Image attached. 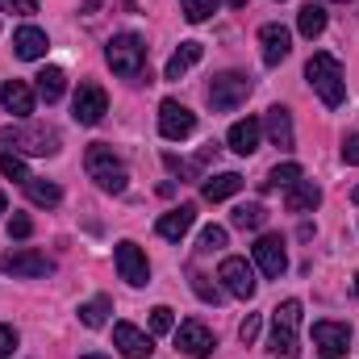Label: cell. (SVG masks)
Masks as SVG:
<instances>
[{
    "label": "cell",
    "mask_w": 359,
    "mask_h": 359,
    "mask_svg": "<svg viewBox=\"0 0 359 359\" xmlns=\"http://www.w3.org/2000/svg\"><path fill=\"white\" fill-rule=\"evenodd\" d=\"M305 80H309V88L322 96V104H326V109H339V104L347 100L343 63H339L334 55H326V50H318V55L305 63Z\"/></svg>",
    "instance_id": "6da1fadb"
},
{
    "label": "cell",
    "mask_w": 359,
    "mask_h": 359,
    "mask_svg": "<svg viewBox=\"0 0 359 359\" xmlns=\"http://www.w3.org/2000/svg\"><path fill=\"white\" fill-rule=\"evenodd\" d=\"M297 330H301V301L288 297V301H280V305L271 309V339H268L271 355L276 359H297L301 355V339H297Z\"/></svg>",
    "instance_id": "7a4b0ae2"
},
{
    "label": "cell",
    "mask_w": 359,
    "mask_h": 359,
    "mask_svg": "<svg viewBox=\"0 0 359 359\" xmlns=\"http://www.w3.org/2000/svg\"><path fill=\"white\" fill-rule=\"evenodd\" d=\"M104 59L121 80H138L147 72V42L138 34H113L104 46Z\"/></svg>",
    "instance_id": "3957f363"
},
{
    "label": "cell",
    "mask_w": 359,
    "mask_h": 359,
    "mask_svg": "<svg viewBox=\"0 0 359 359\" xmlns=\"http://www.w3.org/2000/svg\"><path fill=\"white\" fill-rule=\"evenodd\" d=\"M0 147L25 155H59V134L50 126H0Z\"/></svg>",
    "instance_id": "277c9868"
},
{
    "label": "cell",
    "mask_w": 359,
    "mask_h": 359,
    "mask_svg": "<svg viewBox=\"0 0 359 359\" xmlns=\"http://www.w3.org/2000/svg\"><path fill=\"white\" fill-rule=\"evenodd\" d=\"M84 168H88V176L104 188V192H126V184H130V172H126V163L113 155V147H104V142H96L88 147V155H84Z\"/></svg>",
    "instance_id": "5b68a950"
},
{
    "label": "cell",
    "mask_w": 359,
    "mask_h": 359,
    "mask_svg": "<svg viewBox=\"0 0 359 359\" xmlns=\"http://www.w3.org/2000/svg\"><path fill=\"white\" fill-rule=\"evenodd\" d=\"M247 96H251V80H247L243 72H222V76H213V84H209V104H213V113H230V109L247 104Z\"/></svg>",
    "instance_id": "8992f818"
},
{
    "label": "cell",
    "mask_w": 359,
    "mask_h": 359,
    "mask_svg": "<svg viewBox=\"0 0 359 359\" xmlns=\"http://www.w3.org/2000/svg\"><path fill=\"white\" fill-rule=\"evenodd\" d=\"M172 334H176V351H180V355H188V359H209V355H213V347H217L213 330H209L205 322H196V318L180 322Z\"/></svg>",
    "instance_id": "52a82bcc"
},
{
    "label": "cell",
    "mask_w": 359,
    "mask_h": 359,
    "mask_svg": "<svg viewBox=\"0 0 359 359\" xmlns=\"http://www.w3.org/2000/svg\"><path fill=\"white\" fill-rule=\"evenodd\" d=\"M217 280H226V292H230V297H238V301H251V297H255V288H259L255 268H251L247 259H238V255H226V259H222Z\"/></svg>",
    "instance_id": "ba28073f"
},
{
    "label": "cell",
    "mask_w": 359,
    "mask_h": 359,
    "mask_svg": "<svg viewBox=\"0 0 359 359\" xmlns=\"http://www.w3.org/2000/svg\"><path fill=\"white\" fill-rule=\"evenodd\" d=\"M113 259H117V271H121V280H126V284H134V288L151 284V264H147V255H142V247H138V243L121 238V243H117V251H113Z\"/></svg>",
    "instance_id": "9c48e42d"
},
{
    "label": "cell",
    "mask_w": 359,
    "mask_h": 359,
    "mask_svg": "<svg viewBox=\"0 0 359 359\" xmlns=\"http://www.w3.org/2000/svg\"><path fill=\"white\" fill-rule=\"evenodd\" d=\"M192 130H196V113L192 109H184L180 100H163L159 104V134L168 142H184Z\"/></svg>",
    "instance_id": "30bf717a"
},
{
    "label": "cell",
    "mask_w": 359,
    "mask_h": 359,
    "mask_svg": "<svg viewBox=\"0 0 359 359\" xmlns=\"http://www.w3.org/2000/svg\"><path fill=\"white\" fill-rule=\"evenodd\" d=\"M251 255H255V268L264 271L268 280H280L284 268H288V251H284L280 234H259V243L251 247Z\"/></svg>",
    "instance_id": "8fae6325"
},
{
    "label": "cell",
    "mask_w": 359,
    "mask_h": 359,
    "mask_svg": "<svg viewBox=\"0 0 359 359\" xmlns=\"http://www.w3.org/2000/svg\"><path fill=\"white\" fill-rule=\"evenodd\" d=\"M0 271L4 276H25V280H42L55 271V259H46L42 251H13V255H0Z\"/></svg>",
    "instance_id": "7c38bea8"
},
{
    "label": "cell",
    "mask_w": 359,
    "mask_h": 359,
    "mask_svg": "<svg viewBox=\"0 0 359 359\" xmlns=\"http://www.w3.org/2000/svg\"><path fill=\"white\" fill-rule=\"evenodd\" d=\"M313 347L326 359H339L351 351V326L347 322H313Z\"/></svg>",
    "instance_id": "4fadbf2b"
},
{
    "label": "cell",
    "mask_w": 359,
    "mask_h": 359,
    "mask_svg": "<svg viewBox=\"0 0 359 359\" xmlns=\"http://www.w3.org/2000/svg\"><path fill=\"white\" fill-rule=\"evenodd\" d=\"M104 113H109L104 88H100V84H80V88H76V100H72V117H76L80 126H96Z\"/></svg>",
    "instance_id": "5bb4252c"
},
{
    "label": "cell",
    "mask_w": 359,
    "mask_h": 359,
    "mask_svg": "<svg viewBox=\"0 0 359 359\" xmlns=\"http://www.w3.org/2000/svg\"><path fill=\"white\" fill-rule=\"evenodd\" d=\"M113 347H121L126 359H151L155 339H151L147 330H138L134 322H117V326H113Z\"/></svg>",
    "instance_id": "9a60e30c"
},
{
    "label": "cell",
    "mask_w": 359,
    "mask_h": 359,
    "mask_svg": "<svg viewBox=\"0 0 359 359\" xmlns=\"http://www.w3.org/2000/svg\"><path fill=\"white\" fill-rule=\"evenodd\" d=\"M259 46H264V63H268V67H280V63L288 59V50H292V34H288L280 21H268V25L259 29Z\"/></svg>",
    "instance_id": "2e32d148"
},
{
    "label": "cell",
    "mask_w": 359,
    "mask_h": 359,
    "mask_svg": "<svg viewBox=\"0 0 359 359\" xmlns=\"http://www.w3.org/2000/svg\"><path fill=\"white\" fill-rule=\"evenodd\" d=\"M259 138H264V121H259V117H243V121L230 126L226 147H230L234 155H255V151H259Z\"/></svg>",
    "instance_id": "e0dca14e"
},
{
    "label": "cell",
    "mask_w": 359,
    "mask_h": 359,
    "mask_svg": "<svg viewBox=\"0 0 359 359\" xmlns=\"http://www.w3.org/2000/svg\"><path fill=\"white\" fill-rule=\"evenodd\" d=\"M0 104H4V113H13V117L25 121L34 113V88L25 80H4L0 84Z\"/></svg>",
    "instance_id": "ac0fdd59"
},
{
    "label": "cell",
    "mask_w": 359,
    "mask_h": 359,
    "mask_svg": "<svg viewBox=\"0 0 359 359\" xmlns=\"http://www.w3.org/2000/svg\"><path fill=\"white\" fill-rule=\"evenodd\" d=\"M264 134L271 138V147L280 151H292V113L284 104H271L268 117H264Z\"/></svg>",
    "instance_id": "d6986e66"
},
{
    "label": "cell",
    "mask_w": 359,
    "mask_h": 359,
    "mask_svg": "<svg viewBox=\"0 0 359 359\" xmlns=\"http://www.w3.org/2000/svg\"><path fill=\"white\" fill-rule=\"evenodd\" d=\"M13 50H17V59H42V55L50 50V38H46V29H38V25H21V29L13 34Z\"/></svg>",
    "instance_id": "ffe728a7"
},
{
    "label": "cell",
    "mask_w": 359,
    "mask_h": 359,
    "mask_svg": "<svg viewBox=\"0 0 359 359\" xmlns=\"http://www.w3.org/2000/svg\"><path fill=\"white\" fill-rule=\"evenodd\" d=\"M322 205V188L313 180H297L292 188H284V209L288 213H309Z\"/></svg>",
    "instance_id": "44dd1931"
},
{
    "label": "cell",
    "mask_w": 359,
    "mask_h": 359,
    "mask_svg": "<svg viewBox=\"0 0 359 359\" xmlns=\"http://www.w3.org/2000/svg\"><path fill=\"white\" fill-rule=\"evenodd\" d=\"M192 222H196V209L192 205H180V209H172V213H163L159 217V238H168V243H180L188 230H192Z\"/></svg>",
    "instance_id": "7402d4cb"
},
{
    "label": "cell",
    "mask_w": 359,
    "mask_h": 359,
    "mask_svg": "<svg viewBox=\"0 0 359 359\" xmlns=\"http://www.w3.org/2000/svg\"><path fill=\"white\" fill-rule=\"evenodd\" d=\"M213 142L201 151V155H192V159H176V155H163V163H168V172H176L180 180H205V168H209V159H213Z\"/></svg>",
    "instance_id": "603a6c76"
},
{
    "label": "cell",
    "mask_w": 359,
    "mask_h": 359,
    "mask_svg": "<svg viewBox=\"0 0 359 359\" xmlns=\"http://www.w3.org/2000/svg\"><path fill=\"white\" fill-rule=\"evenodd\" d=\"M201 55H205V46H201V42H180L176 55H172V59H168V67H163V76H168V80L188 76V72L201 63Z\"/></svg>",
    "instance_id": "cb8c5ba5"
},
{
    "label": "cell",
    "mask_w": 359,
    "mask_h": 359,
    "mask_svg": "<svg viewBox=\"0 0 359 359\" xmlns=\"http://www.w3.org/2000/svg\"><path fill=\"white\" fill-rule=\"evenodd\" d=\"M243 188V176L238 172H222V176H205L201 184V192H205V201H230L234 192Z\"/></svg>",
    "instance_id": "d4e9b609"
},
{
    "label": "cell",
    "mask_w": 359,
    "mask_h": 359,
    "mask_svg": "<svg viewBox=\"0 0 359 359\" xmlns=\"http://www.w3.org/2000/svg\"><path fill=\"white\" fill-rule=\"evenodd\" d=\"M297 29H301L309 42H313L318 34H326V4H322V0H318V4H313V0L301 4V13H297Z\"/></svg>",
    "instance_id": "484cf974"
},
{
    "label": "cell",
    "mask_w": 359,
    "mask_h": 359,
    "mask_svg": "<svg viewBox=\"0 0 359 359\" xmlns=\"http://www.w3.org/2000/svg\"><path fill=\"white\" fill-rule=\"evenodd\" d=\"M34 80H38V96H42L46 104H55V100L67 92V76H63V67H42Z\"/></svg>",
    "instance_id": "4316f807"
},
{
    "label": "cell",
    "mask_w": 359,
    "mask_h": 359,
    "mask_svg": "<svg viewBox=\"0 0 359 359\" xmlns=\"http://www.w3.org/2000/svg\"><path fill=\"white\" fill-rule=\"evenodd\" d=\"M25 196H29L34 205H42V209H50V205H59V201H63V188H59V184H50V180H38V176H29V180H25Z\"/></svg>",
    "instance_id": "83f0119b"
},
{
    "label": "cell",
    "mask_w": 359,
    "mask_h": 359,
    "mask_svg": "<svg viewBox=\"0 0 359 359\" xmlns=\"http://www.w3.org/2000/svg\"><path fill=\"white\" fill-rule=\"evenodd\" d=\"M264 222H268V209H264L259 201L238 205V209L230 213V226H234V230H264Z\"/></svg>",
    "instance_id": "f1b7e54d"
},
{
    "label": "cell",
    "mask_w": 359,
    "mask_h": 359,
    "mask_svg": "<svg viewBox=\"0 0 359 359\" xmlns=\"http://www.w3.org/2000/svg\"><path fill=\"white\" fill-rule=\"evenodd\" d=\"M109 313H113V301H109V297H92V301L80 305V322L92 326V330H96V326H104V322H109Z\"/></svg>",
    "instance_id": "f546056e"
},
{
    "label": "cell",
    "mask_w": 359,
    "mask_h": 359,
    "mask_svg": "<svg viewBox=\"0 0 359 359\" xmlns=\"http://www.w3.org/2000/svg\"><path fill=\"white\" fill-rule=\"evenodd\" d=\"M297 180H305L301 172V163H280V168H271L268 180H264V188H292Z\"/></svg>",
    "instance_id": "4dcf8cb0"
},
{
    "label": "cell",
    "mask_w": 359,
    "mask_h": 359,
    "mask_svg": "<svg viewBox=\"0 0 359 359\" xmlns=\"http://www.w3.org/2000/svg\"><path fill=\"white\" fill-rule=\"evenodd\" d=\"M213 8H217V0H180V13H184L192 25L209 21V17H213Z\"/></svg>",
    "instance_id": "1f68e13d"
},
{
    "label": "cell",
    "mask_w": 359,
    "mask_h": 359,
    "mask_svg": "<svg viewBox=\"0 0 359 359\" xmlns=\"http://www.w3.org/2000/svg\"><path fill=\"white\" fill-rule=\"evenodd\" d=\"M0 172H4L8 180H17V184H25V180H29L25 159H21V155H13V151H4V155H0Z\"/></svg>",
    "instance_id": "d6a6232c"
},
{
    "label": "cell",
    "mask_w": 359,
    "mask_h": 359,
    "mask_svg": "<svg viewBox=\"0 0 359 359\" xmlns=\"http://www.w3.org/2000/svg\"><path fill=\"white\" fill-rule=\"evenodd\" d=\"M192 292H196L201 301H209V305H217V301H222V288H217L209 276H201V271H192Z\"/></svg>",
    "instance_id": "836d02e7"
},
{
    "label": "cell",
    "mask_w": 359,
    "mask_h": 359,
    "mask_svg": "<svg viewBox=\"0 0 359 359\" xmlns=\"http://www.w3.org/2000/svg\"><path fill=\"white\" fill-rule=\"evenodd\" d=\"M172 330H176L172 309H168V305H155V309H151V334H172Z\"/></svg>",
    "instance_id": "e575fe53"
},
{
    "label": "cell",
    "mask_w": 359,
    "mask_h": 359,
    "mask_svg": "<svg viewBox=\"0 0 359 359\" xmlns=\"http://www.w3.org/2000/svg\"><path fill=\"white\" fill-rule=\"evenodd\" d=\"M226 247V226H205L201 230V251H222Z\"/></svg>",
    "instance_id": "d590c367"
},
{
    "label": "cell",
    "mask_w": 359,
    "mask_h": 359,
    "mask_svg": "<svg viewBox=\"0 0 359 359\" xmlns=\"http://www.w3.org/2000/svg\"><path fill=\"white\" fill-rule=\"evenodd\" d=\"M259 326H264V322H259V313H247V318H243V326H238V339L251 347V343L259 339Z\"/></svg>",
    "instance_id": "8d00e7d4"
},
{
    "label": "cell",
    "mask_w": 359,
    "mask_h": 359,
    "mask_svg": "<svg viewBox=\"0 0 359 359\" xmlns=\"http://www.w3.org/2000/svg\"><path fill=\"white\" fill-rule=\"evenodd\" d=\"M0 13H17V17H34L38 0H0Z\"/></svg>",
    "instance_id": "74e56055"
},
{
    "label": "cell",
    "mask_w": 359,
    "mask_h": 359,
    "mask_svg": "<svg viewBox=\"0 0 359 359\" xmlns=\"http://www.w3.org/2000/svg\"><path fill=\"white\" fill-rule=\"evenodd\" d=\"M34 234V222L25 217V213H17L13 222H8V238H29Z\"/></svg>",
    "instance_id": "f35d334b"
},
{
    "label": "cell",
    "mask_w": 359,
    "mask_h": 359,
    "mask_svg": "<svg viewBox=\"0 0 359 359\" xmlns=\"http://www.w3.org/2000/svg\"><path fill=\"white\" fill-rule=\"evenodd\" d=\"M13 351H17V330L0 322V359H8Z\"/></svg>",
    "instance_id": "ab89813d"
},
{
    "label": "cell",
    "mask_w": 359,
    "mask_h": 359,
    "mask_svg": "<svg viewBox=\"0 0 359 359\" xmlns=\"http://www.w3.org/2000/svg\"><path fill=\"white\" fill-rule=\"evenodd\" d=\"M343 163L359 168V134H347V138H343Z\"/></svg>",
    "instance_id": "60d3db41"
},
{
    "label": "cell",
    "mask_w": 359,
    "mask_h": 359,
    "mask_svg": "<svg viewBox=\"0 0 359 359\" xmlns=\"http://www.w3.org/2000/svg\"><path fill=\"white\" fill-rule=\"evenodd\" d=\"M226 4H230V8H247V0H226Z\"/></svg>",
    "instance_id": "b9f144b4"
},
{
    "label": "cell",
    "mask_w": 359,
    "mask_h": 359,
    "mask_svg": "<svg viewBox=\"0 0 359 359\" xmlns=\"http://www.w3.org/2000/svg\"><path fill=\"white\" fill-rule=\"evenodd\" d=\"M322 4H351V0H322Z\"/></svg>",
    "instance_id": "7bdbcfd3"
},
{
    "label": "cell",
    "mask_w": 359,
    "mask_h": 359,
    "mask_svg": "<svg viewBox=\"0 0 359 359\" xmlns=\"http://www.w3.org/2000/svg\"><path fill=\"white\" fill-rule=\"evenodd\" d=\"M351 201H355V205H359V188H355V192H351Z\"/></svg>",
    "instance_id": "ee69618b"
},
{
    "label": "cell",
    "mask_w": 359,
    "mask_h": 359,
    "mask_svg": "<svg viewBox=\"0 0 359 359\" xmlns=\"http://www.w3.org/2000/svg\"><path fill=\"white\" fill-rule=\"evenodd\" d=\"M355 297H359V271H355Z\"/></svg>",
    "instance_id": "f6af8a7d"
},
{
    "label": "cell",
    "mask_w": 359,
    "mask_h": 359,
    "mask_svg": "<svg viewBox=\"0 0 359 359\" xmlns=\"http://www.w3.org/2000/svg\"><path fill=\"white\" fill-rule=\"evenodd\" d=\"M0 213H4V192H0Z\"/></svg>",
    "instance_id": "bcb514c9"
},
{
    "label": "cell",
    "mask_w": 359,
    "mask_h": 359,
    "mask_svg": "<svg viewBox=\"0 0 359 359\" xmlns=\"http://www.w3.org/2000/svg\"><path fill=\"white\" fill-rule=\"evenodd\" d=\"M84 359H104V355H84Z\"/></svg>",
    "instance_id": "7dc6e473"
}]
</instances>
